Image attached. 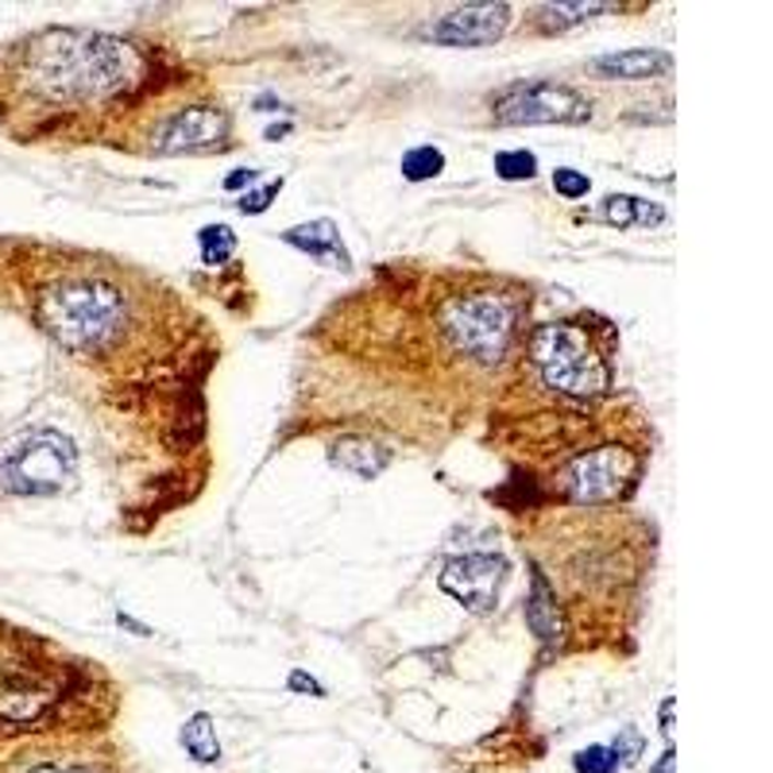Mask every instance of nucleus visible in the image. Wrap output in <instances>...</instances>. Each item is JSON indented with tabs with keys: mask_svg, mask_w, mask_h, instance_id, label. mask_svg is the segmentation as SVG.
<instances>
[{
	"mask_svg": "<svg viewBox=\"0 0 773 773\" xmlns=\"http://www.w3.org/2000/svg\"><path fill=\"white\" fill-rule=\"evenodd\" d=\"M565 511L569 515L534 523L530 538H523V553L558 604L565 639L584 607H592L588 646H596L607 631H626V611L639 604L654 565V530L642 518L607 507Z\"/></svg>",
	"mask_w": 773,
	"mask_h": 773,
	"instance_id": "obj_1",
	"label": "nucleus"
},
{
	"mask_svg": "<svg viewBox=\"0 0 773 773\" xmlns=\"http://www.w3.org/2000/svg\"><path fill=\"white\" fill-rule=\"evenodd\" d=\"M12 90L43 113V128L59 132L85 117H113L136 105L155 82V62L136 43L105 32L50 27L12 50Z\"/></svg>",
	"mask_w": 773,
	"mask_h": 773,
	"instance_id": "obj_2",
	"label": "nucleus"
},
{
	"mask_svg": "<svg viewBox=\"0 0 773 773\" xmlns=\"http://www.w3.org/2000/svg\"><path fill=\"white\" fill-rule=\"evenodd\" d=\"M616 325L596 314H573L546 321L518 341L511 356L507 391L515 399L546 402H599L616 395Z\"/></svg>",
	"mask_w": 773,
	"mask_h": 773,
	"instance_id": "obj_3",
	"label": "nucleus"
},
{
	"mask_svg": "<svg viewBox=\"0 0 773 773\" xmlns=\"http://www.w3.org/2000/svg\"><path fill=\"white\" fill-rule=\"evenodd\" d=\"M39 329L70 356H108L128 333V294L108 274L82 267L70 279H55L35 298Z\"/></svg>",
	"mask_w": 773,
	"mask_h": 773,
	"instance_id": "obj_4",
	"label": "nucleus"
},
{
	"mask_svg": "<svg viewBox=\"0 0 773 773\" xmlns=\"http://www.w3.org/2000/svg\"><path fill=\"white\" fill-rule=\"evenodd\" d=\"M78 472V449L67 433L39 425L0 453V488L9 495H59Z\"/></svg>",
	"mask_w": 773,
	"mask_h": 773,
	"instance_id": "obj_5",
	"label": "nucleus"
},
{
	"mask_svg": "<svg viewBox=\"0 0 773 773\" xmlns=\"http://www.w3.org/2000/svg\"><path fill=\"white\" fill-rule=\"evenodd\" d=\"M495 125H588L592 101L561 82H515L491 101Z\"/></svg>",
	"mask_w": 773,
	"mask_h": 773,
	"instance_id": "obj_6",
	"label": "nucleus"
},
{
	"mask_svg": "<svg viewBox=\"0 0 773 773\" xmlns=\"http://www.w3.org/2000/svg\"><path fill=\"white\" fill-rule=\"evenodd\" d=\"M233 120L221 105H178L167 108L155 125L148 128V151L155 155H183V151H213L229 148Z\"/></svg>",
	"mask_w": 773,
	"mask_h": 773,
	"instance_id": "obj_7",
	"label": "nucleus"
},
{
	"mask_svg": "<svg viewBox=\"0 0 773 773\" xmlns=\"http://www.w3.org/2000/svg\"><path fill=\"white\" fill-rule=\"evenodd\" d=\"M437 584L472 616H488V611H495L503 584H507V561L500 553H465L441 569Z\"/></svg>",
	"mask_w": 773,
	"mask_h": 773,
	"instance_id": "obj_8",
	"label": "nucleus"
},
{
	"mask_svg": "<svg viewBox=\"0 0 773 773\" xmlns=\"http://www.w3.org/2000/svg\"><path fill=\"white\" fill-rule=\"evenodd\" d=\"M511 27V4H465L453 9L425 27V39L441 43V47H488V43L503 39Z\"/></svg>",
	"mask_w": 773,
	"mask_h": 773,
	"instance_id": "obj_9",
	"label": "nucleus"
},
{
	"mask_svg": "<svg viewBox=\"0 0 773 773\" xmlns=\"http://www.w3.org/2000/svg\"><path fill=\"white\" fill-rule=\"evenodd\" d=\"M329 465L341 468V472L356 476V480H375L383 468L391 465V449L387 441L364 437V433H341V437L329 445Z\"/></svg>",
	"mask_w": 773,
	"mask_h": 773,
	"instance_id": "obj_10",
	"label": "nucleus"
},
{
	"mask_svg": "<svg viewBox=\"0 0 773 773\" xmlns=\"http://www.w3.org/2000/svg\"><path fill=\"white\" fill-rule=\"evenodd\" d=\"M283 241L291 244V248L306 251L309 259H317V263L325 267H337V271H349L352 256L349 248H344L341 241V229L333 225V221H309V225H294L283 233Z\"/></svg>",
	"mask_w": 773,
	"mask_h": 773,
	"instance_id": "obj_11",
	"label": "nucleus"
},
{
	"mask_svg": "<svg viewBox=\"0 0 773 773\" xmlns=\"http://www.w3.org/2000/svg\"><path fill=\"white\" fill-rule=\"evenodd\" d=\"M588 70L596 78H611V82H646V78L669 74L674 59L666 50H619V55H599L588 62Z\"/></svg>",
	"mask_w": 773,
	"mask_h": 773,
	"instance_id": "obj_12",
	"label": "nucleus"
},
{
	"mask_svg": "<svg viewBox=\"0 0 773 773\" xmlns=\"http://www.w3.org/2000/svg\"><path fill=\"white\" fill-rule=\"evenodd\" d=\"M178 742H183V750L198 765L221 762V739H216V724H213V715L209 712L190 715V719L183 724V731H178Z\"/></svg>",
	"mask_w": 773,
	"mask_h": 773,
	"instance_id": "obj_13",
	"label": "nucleus"
},
{
	"mask_svg": "<svg viewBox=\"0 0 773 773\" xmlns=\"http://www.w3.org/2000/svg\"><path fill=\"white\" fill-rule=\"evenodd\" d=\"M599 12H616V4H541V9H534L530 27L546 35L569 32V27L584 24V20L599 16Z\"/></svg>",
	"mask_w": 773,
	"mask_h": 773,
	"instance_id": "obj_14",
	"label": "nucleus"
},
{
	"mask_svg": "<svg viewBox=\"0 0 773 773\" xmlns=\"http://www.w3.org/2000/svg\"><path fill=\"white\" fill-rule=\"evenodd\" d=\"M9 773H101V765L85 762L82 754H35L12 762Z\"/></svg>",
	"mask_w": 773,
	"mask_h": 773,
	"instance_id": "obj_15",
	"label": "nucleus"
},
{
	"mask_svg": "<svg viewBox=\"0 0 773 773\" xmlns=\"http://www.w3.org/2000/svg\"><path fill=\"white\" fill-rule=\"evenodd\" d=\"M441 171H445V151L441 148L422 143V148L402 155V178H407V183H430V178H437Z\"/></svg>",
	"mask_w": 773,
	"mask_h": 773,
	"instance_id": "obj_16",
	"label": "nucleus"
},
{
	"mask_svg": "<svg viewBox=\"0 0 773 773\" xmlns=\"http://www.w3.org/2000/svg\"><path fill=\"white\" fill-rule=\"evenodd\" d=\"M495 175L503 178V183H530L534 175H538V159H534V151H500L495 155Z\"/></svg>",
	"mask_w": 773,
	"mask_h": 773,
	"instance_id": "obj_17",
	"label": "nucleus"
},
{
	"mask_svg": "<svg viewBox=\"0 0 773 773\" xmlns=\"http://www.w3.org/2000/svg\"><path fill=\"white\" fill-rule=\"evenodd\" d=\"M198 241H201V259H206L209 267L225 263V259L236 251V236L229 225H206L198 233Z\"/></svg>",
	"mask_w": 773,
	"mask_h": 773,
	"instance_id": "obj_18",
	"label": "nucleus"
},
{
	"mask_svg": "<svg viewBox=\"0 0 773 773\" xmlns=\"http://www.w3.org/2000/svg\"><path fill=\"white\" fill-rule=\"evenodd\" d=\"M573 770H576V773H619V770H623V765H619V758L611 754V747H604V742H596V747L576 750Z\"/></svg>",
	"mask_w": 773,
	"mask_h": 773,
	"instance_id": "obj_19",
	"label": "nucleus"
},
{
	"mask_svg": "<svg viewBox=\"0 0 773 773\" xmlns=\"http://www.w3.org/2000/svg\"><path fill=\"white\" fill-rule=\"evenodd\" d=\"M604 221L616 229H634L639 225V198H631V194H611V198L604 201Z\"/></svg>",
	"mask_w": 773,
	"mask_h": 773,
	"instance_id": "obj_20",
	"label": "nucleus"
},
{
	"mask_svg": "<svg viewBox=\"0 0 773 773\" xmlns=\"http://www.w3.org/2000/svg\"><path fill=\"white\" fill-rule=\"evenodd\" d=\"M553 190H558L565 201H581V198H588L592 178L584 175V171H576V167H558L553 171Z\"/></svg>",
	"mask_w": 773,
	"mask_h": 773,
	"instance_id": "obj_21",
	"label": "nucleus"
},
{
	"mask_svg": "<svg viewBox=\"0 0 773 773\" xmlns=\"http://www.w3.org/2000/svg\"><path fill=\"white\" fill-rule=\"evenodd\" d=\"M279 190H283V178H279V183H267L263 190H251V194H244L241 201H236V209H241V213H267V209H271V198H279Z\"/></svg>",
	"mask_w": 773,
	"mask_h": 773,
	"instance_id": "obj_22",
	"label": "nucleus"
},
{
	"mask_svg": "<svg viewBox=\"0 0 773 773\" xmlns=\"http://www.w3.org/2000/svg\"><path fill=\"white\" fill-rule=\"evenodd\" d=\"M611 754L619 758V765L639 762V758H642V735L634 731V727H623V731H619V739L611 742Z\"/></svg>",
	"mask_w": 773,
	"mask_h": 773,
	"instance_id": "obj_23",
	"label": "nucleus"
},
{
	"mask_svg": "<svg viewBox=\"0 0 773 773\" xmlns=\"http://www.w3.org/2000/svg\"><path fill=\"white\" fill-rule=\"evenodd\" d=\"M259 183V171H236V175L225 178V190H241V186Z\"/></svg>",
	"mask_w": 773,
	"mask_h": 773,
	"instance_id": "obj_24",
	"label": "nucleus"
},
{
	"mask_svg": "<svg viewBox=\"0 0 773 773\" xmlns=\"http://www.w3.org/2000/svg\"><path fill=\"white\" fill-rule=\"evenodd\" d=\"M291 689H298V692H314V696H321V684H317L314 677H306V674H291Z\"/></svg>",
	"mask_w": 773,
	"mask_h": 773,
	"instance_id": "obj_25",
	"label": "nucleus"
},
{
	"mask_svg": "<svg viewBox=\"0 0 773 773\" xmlns=\"http://www.w3.org/2000/svg\"><path fill=\"white\" fill-rule=\"evenodd\" d=\"M661 735L674 742V696H666V704H661Z\"/></svg>",
	"mask_w": 773,
	"mask_h": 773,
	"instance_id": "obj_26",
	"label": "nucleus"
},
{
	"mask_svg": "<svg viewBox=\"0 0 773 773\" xmlns=\"http://www.w3.org/2000/svg\"><path fill=\"white\" fill-rule=\"evenodd\" d=\"M677 770V750L674 747H666V754L657 758V765L649 773H674Z\"/></svg>",
	"mask_w": 773,
	"mask_h": 773,
	"instance_id": "obj_27",
	"label": "nucleus"
}]
</instances>
